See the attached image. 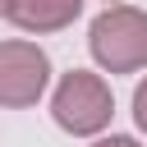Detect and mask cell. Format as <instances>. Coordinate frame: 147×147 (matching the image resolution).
<instances>
[{
    "label": "cell",
    "mask_w": 147,
    "mask_h": 147,
    "mask_svg": "<svg viewBox=\"0 0 147 147\" xmlns=\"http://www.w3.org/2000/svg\"><path fill=\"white\" fill-rule=\"evenodd\" d=\"M92 147H138V138H129V133H110V138H101V142H92Z\"/></svg>",
    "instance_id": "obj_6"
},
{
    "label": "cell",
    "mask_w": 147,
    "mask_h": 147,
    "mask_svg": "<svg viewBox=\"0 0 147 147\" xmlns=\"http://www.w3.org/2000/svg\"><path fill=\"white\" fill-rule=\"evenodd\" d=\"M133 119H138V129L147 133V78L133 87Z\"/></svg>",
    "instance_id": "obj_5"
},
{
    "label": "cell",
    "mask_w": 147,
    "mask_h": 147,
    "mask_svg": "<svg viewBox=\"0 0 147 147\" xmlns=\"http://www.w3.org/2000/svg\"><path fill=\"white\" fill-rule=\"evenodd\" d=\"M51 115L64 133L74 138H92L110 124L115 115V96H110V83L92 69H69L51 96Z\"/></svg>",
    "instance_id": "obj_2"
},
{
    "label": "cell",
    "mask_w": 147,
    "mask_h": 147,
    "mask_svg": "<svg viewBox=\"0 0 147 147\" xmlns=\"http://www.w3.org/2000/svg\"><path fill=\"white\" fill-rule=\"evenodd\" d=\"M83 14V0H14L9 18L23 32H60Z\"/></svg>",
    "instance_id": "obj_4"
},
{
    "label": "cell",
    "mask_w": 147,
    "mask_h": 147,
    "mask_svg": "<svg viewBox=\"0 0 147 147\" xmlns=\"http://www.w3.org/2000/svg\"><path fill=\"white\" fill-rule=\"evenodd\" d=\"M110 5H124V0H106V9H110Z\"/></svg>",
    "instance_id": "obj_8"
},
{
    "label": "cell",
    "mask_w": 147,
    "mask_h": 147,
    "mask_svg": "<svg viewBox=\"0 0 147 147\" xmlns=\"http://www.w3.org/2000/svg\"><path fill=\"white\" fill-rule=\"evenodd\" d=\"M9 9H14V0H0V18H9Z\"/></svg>",
    "instance_id": "obj_7"
},
{
    "label": "cell",
    "mask_w": 147,
    "mask_h": 147,
    "mask_svg": "<svg viewBox=\"0 0 147 147\" xmlns=\"http://www.w3.org/2000/svg\"><path fill=\"white\" fill-rule=\"evenodd\" d=\"M51 83V60L37 41H0V106L9 110H23V106H37L41 92Z\"/></svg>",
    "instance_id": "obj_3"
},
{
    "label": "cell",
    "mask_w": 147,
    "mask_h": 147,
    "mask_svg": "<svg viewBox=\"0 0 147 147\" xmlns=\"http://www.w3.org/2000/svg\"><path fill=\"white\" fill-rule=\"evenodd\" d=\"M92 60L106 74H138L147 64V14L133 5H110L87 28Z\"/></svg>",
    "instance_id": "obj_1"
}]
</instances>
